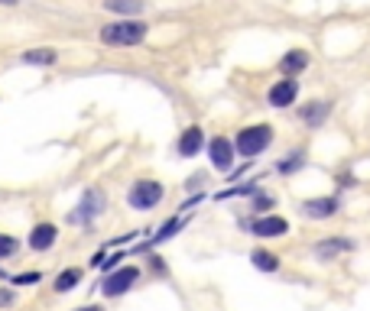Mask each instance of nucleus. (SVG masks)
Segmentation results:
<instances>
[{"mask_svg": "<svg viewBox=\"0 0 370 311\" xmlns=\"http://www.w3.org/2000/svg\"><path fill=\"white\" fill-rule=\"evenodd\" d=\"M146 39L143 20H117V23L101 26V42L108 46H140Z\"/></svg>", "mask_w": 370, "mask_h": 311, "instance_id": "nucleus-1", "label": "nucleus"}, {"mask_svg": "<svg viewBox=\"0 0 370 311\" xmlns=\"http://www.w3.org/2000/svg\"><path fill=\"white\" fill-rule=\"evenodd\" d=\"M136 282H140V270H136V266H120V270H114V272L104 276L101 295L104 298H120V295H127Z\"/></svg>", "mask_w": 370, "mask_h": 311, "instance_id": "nucleus-2", "label": "nucleus"}, {"mask_svg": "<svg viewBox=\"0 0 370 311\" xmlns=\"http://www.w3.org/2000/svg\"><path fill=\"white\" fill-rule=\"evenodd\" d=\"M104 204H108L104 192H98V188H88V192L82 194L78 208H75V211H68V224H91V220L104 211Z\"/></svg>", "mask_w": 370, "mask_h": 311, "instance_id": "nucleus-3", "label": "nucleus"}, {"mask_svg": "<svg viewBox=\"0 0 370 311\" xmlns=\"http://www.w3.org/2000/svg\"><path fill=\"white\" fill-rule=\"evenodd\" d=\"M269 140H273V130H269V126H247V130H241V133H237V152H241V156H247V159H250V156H257V152H263L269 146Z\"/></svg>", "mask_w": 370, "mask_h": 311, "instance_id": "nucleus-4", "label": "nucleus"}, {"mask_svg": "<svg viewBox=\"0 0 370 311\" xmlns=\"http://www.w3.org/2000/svg\"><path fill=\"white\" fill-rule=\"evenodd\" d=\"M127 201H130V208H136V211L156 208V204L162 201V185L160 182H153V178H140V182H134V188H130V194H127Z\"/></svg>", "mask_w": 370, "mask_h": 311, "instance_id": "nucleus-5", "label": "nucleus"}, {"mask_svg": "<svg viewBox=\"0 0 370 311\" xmlns=\"http://www.w3.org/2000/svg\"><path fill=\"white\" fill-rule=\"evenodd\" d=\"M250 234L253 237H263V240H276V237H286L289 234V224H286V218H279V214H267V218L253 220Z\"/></svg>", "mask_w": 370, "mask_h": 311, "instance_id": "nucleus-6", "label": "nucleus"}, {"mask_svg": "<svg viewBox=\"0 0 370 311\" xmlns=\"http://www.w3.org/2000/svg\"><path fill=\"white\" fill-rule=\"evenodd\" d=\"M208 156H211V166L218 172H231V166H234V143L224 140V136H215L208 143Z\"/></svg>", "mask_w": 370, "mask_h": 311, "instance_id": "nucleus-7", "label": "nucleus"}, {"mask_svg": "<svg viewBox=\"0 0 370 311\" xmlns=\"http://www.w3.org/2000/svg\"><path fill=\"white\" fill-rule=\"evenodd\" d=\"M351 250H354L351 240H345V237H328V240H319V244L312 246V256L321 263H331V260H338L341 253H351Z\"/></svg>", "mask_w": 370, "mask_h": 311, "instance_id": "nucleus-8", "label": "nucleus"}, {"mask_svg": "<svg viewBox=\"0 0 370 311\" xmlns=\"http://www.w3.org/2000/svg\"><path fill=\"white\" fill-rule=\"evenodd\" d=\"M295 94H299V81L295 78H283V81H276L269 88V104L273 107H289L295 101Z\"/></svg>", "mask_w": 370, "mask_h": 311, "instance_id": "nucleus-9", "label": "nucleus"}, {"mask_svg": "<svg viewBox=\"0 0 370 311\" xmlns=\"http://www.w3.org/2000/svg\"><path fill=\"white\" fill-rule=\"evenodd\" d=\"M56 240H59V230H56V224H36L33 234H30V250L46 253L49 246H56Z\"/></svg>", "mask_w": 370, "mask_h": 311, "instance_id": "nucleus-10", "label": "nucleus"}, {"mask_svg": "<svg viewBox=\"0 0 370 311\" xmlns=\"http://www.w3.org/2000/svg\"><path fill=\"white\" fill-rule=\"evenodd\" d=\"M338 211V198H312V201L302 204V214L305 218H331Z\"/></svg>", "mask_w": 370, "mask_h": 311, "instance_id": "nucleus-11", "label": "nucleus"}, {"mask_svg": "<svg viewBox=\"0 0 370 311\" xmlns=\"http://www.w3.org/2000/svg\"><path fill=\"white\" fill-rule=\"evenodd\" d=\"M202 143H205V133L198 126H189V130L179 136V156H195V152L202 150Z\"/></svg>", "mask_w": 370, "mask_h": 311, "instance_id": "nucleus-12", "label": "nucleus"}, {"mask_svg": "<svg viewBox=\"0 0 370 311\" xmlns=\"http://www.w3.org/2000/svg\"><path fill=\"white\" fill-rule=\"evenodd\" d=\"M309 65V55H305L302 49H293V52H286V59L279 62V68H283V75L286 78H295L302 68Z\"/></svg>", "mask_w": 370, "mask_h": 311, "instance_id": "nucleus-13", "label": "nucleus"}, {"mask_svg": "<svg viewBox=\"0 0 370 311\" xmlns=\"http://www.w3.org/2000/svg\"><path fill=\"white\" fill-rule=\"evenodd\" d=\"M250 263H253V270H260V272H279V256L269 250H253Z\"/></svg>", "mask_w": 370, "mask_h": 311, "instance_id": "nucleus-14", "label": "nucleus"}, {"mask_svg": "<svg viewBox=\"0 0 370 311\" xmlns=\"http://www.w3.org/2000/svg\"><path fill=\"white\" fill-rule=\"evenodd\" d=\"M82 282V270H75V266H68V270H62L59 276H56V282H52V289L59 295H65V292H72V289Z\"/></svg>", "mask_w": 370, "mask_h": 311, "instance_id": "nucleus-15", "label": "nucleus"}, {"mask_svg": "<svg viewBox=\"0 0 370 311\" xmlns=\"http://www.w3.org/2000/svg\"><path fill=\"white\" fill-rule=\"evenodd\" d=\"M299 114H302V120H305V124H309V126H319L321 120H325V117H328V114H331V104L312 101V104H305V107L299 110Z\"/></svg>", "mask_w": 370, "mask_h": 311, "instance_id": "nucleus-16", "label": "nucleus"}, {"mask_svg": "<svg viewBox=\"0 0 370 311\" xmlns=\"http://www.w3.org/2000/svg\"><path fill=\"white\" fill-rule=\"evenodd\" d=\"M20 59H23L26 65H52V62L59 59V52L56 49H30V52H23Z\"/></svg>", "mask_w": 370, "mask_h": 311, "instance_id": "nucleus-17", "label": "nucleus"}, {"mask_svg": "<svg viewBox=\"0 0 370 311\" xmlns=\"http://www.w3.org/2000/svg\"><path fill=\"white\" fill-rule=\"evenodd\" d=\"M104 7L114 13H143V0H104Z\"/></svg>", "mask_w": 370, "mask_h": 311, "instance_id": "nucleus-18", "label": "nucleus"}, {"mask_svg": "<svg viewBox=\"0 0 370 311\" xmlns=\"http://www.w3.org/2000/svg\"><path fill=\"white\" fill-rule=\"evenodd\" d=\"M182 224H185L182 218H172V220H169V224H162V230H160V234H156V237H153V240H150V244H146V246H156V244H162V240H169V237L176 234V230L182 227Z\"/></svg>", "mask_w": 370, "mask_h": 311, "instance_id": "nucleus-19", "label": "nucleus"}, {"mask_svg": "<svg viewBox=\"0 0 370 311\" xmlns=\"http://www.w3.org/2000/svg\"><path fill=\"white\" fill-rule=\"evenodd\" d=\"M17 250H20V240H13V237H7V234H0V260L13 256Z\"/></svg>", "mask_w": 370, "mask_h": 311, "instance_id": "nucleus-20", "label": "nucleus"}, {"mask_svg": "<svg viewBox=\"0 0 370 311\" xmlns=\"http://www.w3.org/2000/svg\"><path fill=\"white\" fill-rule=\"evenodd\" d=\"M302 152H293V156H289V159H283V162H279V172H293V168H299V166H302Z\"/></svg>", "mask_w": 370, "mask_h": 311, "instance_id": "nucleus-21", "label": "nucleus"}, {"mask_svg": "<svg viewBox=\"0 0 370 311\" xmlns=\"http://www.w3.org/2000/svg\"><path fill=\"white\" fill-rule=\"evenodd\" d=\"M39 272H26V276H10V282H13V286H30V282H39Z\"/></svg>", "mask_w": 370, "mask_h": 311, "instance_id": "nucleus-22", "label": "nucleus"}, {"mask_svg": "<svg viewBox=\"0 0 370 311\" xmlns=\"http://www.w3.org/2000/svg\"><path fill=\"white\" fill-rule=\"evenodd\" d=\"M13 302H17V295L10 292V289H0V308H10Z\"/></svg>", "mask_w": 370, "mask_h": 311, "instance_id": "nucleus-23", "label": "nucleus"}, {"mask_svg": "<svg viewBox=\"0 0 370 311\" xmlns=\"http://www.w3.org/2000/svg\"><path fill=\"white\" fill-rule=\"evenodd\" d=\"M273 204H276V198H273V194H269V198H267V194H260V198H257V211H269Z\"/></svg>", "mask_w": 370, "mask_h": 311, "instance_id": "nucleus-24", "label": "nucleus"}, {"mask_svg": "<svg viewBox=\"0 0 370 311\" xmlns=\"http://www.w3.org/2000/svg\"><path fill=\"white\" fill-rule=\"evenodd\" d=\"M150 266H153V272H156V276H166V266H162V260H160V256H153V260H150Z\"/></svg>", "mask_w": 370, "mask_h": 311, "instance_id": "nucleus-25", "label": "nucleus"}, {"mask_svg": "<svg viewBox=\"0 0 370 311\" xmlns=\"http://www.w3.org/2000/svg\"><path fill=\"white\" fill-rule=\"evenodd\" d=\"M75 311H104L101 305H82V308H75Z\"/></svg>", "mask_w": 370, "mask_h": 311, "instance_id": "nucleus-26", "label": "nucleus"}, {"mask_svg": "<svg viewBox=\"0 0 370 311\" xmlns=\"http://www.w3.org/2000/svg\"><path fill=\"white\" fill-rule=\"evenodd\" d=\"M0 4H17V0H0Z\"/></svg>", "mask_w": 370, "mask_h": 311, "instance_id": "nucleus-27", "label": "nucleus"}]
</instances>
